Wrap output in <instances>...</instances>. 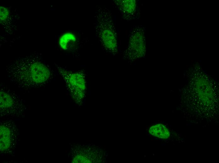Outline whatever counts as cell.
<instances>
[{
    "mask_svg": "<svg viewBox=\"0 0 219 163\" xmlns=\"http://www.w3.org/2000/svg\"><path fill=\"white\" fill-rule=\"evenodd\" d=\"M10 81L22 89H29L44 85L52 76L50 69L38 55L18 59L6 69Z\"/></svg>",
    "mask_w": 219,
    "mask_h": 163,
    "instance_id": "6da1fadb",
    "label": "cell"
},
{
    "mask_svg": "<svg viewBox=\"0 0 219 163\" xmlns=\"http://www.w3.org/2000/svg\"><path fill=\"white\" fill-rule=\"evenodd\" d=\"M97 16L96 31L103 47L112 53L117 50L116 34L110 13L105 9L100 10Z\"/></svg>",
    "mask_w": 219,
    "mask_h": 163,
    "instance_id": "7a4b0ae2",
    "label": "cell"
},
{
    "mask_svg": "<svg viewBox=\"0 0 219 163\" xmlns=\"http://www.w3.org/2000/svg\"><path fill=\"white\" fill-rule=\"evenodd\" d=\"M24 101L19 96L3 88L0 91V113L1 117H19L26 110Z\"/></svg>",
    "mask_w": 219,
    "mask_h": 163,
    "instance_id": "3957f363",
    "label": "cell"
},
{
    "mask_svg": "<svg viewBox=\"0 0 219 163\" xmlns=\"http://www.w3.org/2000/svg\"><path fill=\"white\" fill-rule=\"evenodd\" d=\"M60 75L63 79L74 99L79 103L85 97L86 82L83 73L73 72L57 66Z\"/></svg>",
    "mask_w": 219,
    "mask_h": 163,
    "instance_id": "277c9868",
    "label": "cell"
},
{
    "mask_svg": "<svg viewBox=\"0 0 219 163\" xmlns=\"http://www.w3.org/2000/svg\"><path fill=\"white\" fill-rule=\"evenodd\" d=\"M19 133L17 125L11 120L2 121L0 125V151L2 154H10L18 144Z\"/></svg>",
    "mask_w": 219,
    "mask_h": 163,
    "instance_id": "5b68a950",
    "label": "cell"
},
{
    "mask_svg": "<svg viewBox=\"0 0 219 163\" xmlns=\"http://www.w3.org/2000/svg\"><path fill=\"white\" fill-rule=\"evenodd\" d=\"M145 47L144 32L142 27H137L131 31L128 44V52L134 58L142 56Z\"/></svg>",
    "mask_w": 219,
    "mask_h": 163,
    "instance_id": "8992f818",
    "label": "cell"
},
{
    "mask_svg": "<svg viewBox=\"0 0 219 163\" xmlns=\"http://www.w3.org/2000/svg\"><path fill=\"white\" fill-rule=\"evenodd\" d=\"M116 4L125 18L131 19L135 13L136 4L135 0H117Z\"/></svg>",
    "mask_w": 219,
    "mask_h": 163,
    "instance_id": "52a82bcc",
    "label": "cell"
},
{
    "mask_svg": "<svg viewBox=\"0 0 219 163\" xmlns=\"http://www.w3.org/2000/svg\"><path fill=\"white\" fill-rule=\"evenodd\" d=\"M76 38L75 35L71 32L64 33L60 36L59 41L61 48L65 50L72 49L75 45Z\"/></svg>",
    "mask_w": 219,
    "mask_h": 163,
    "instance_id": "ba28073f",
    "label": "cell"
},
{
    "mask_svg": "<svg viewBox=\"0 0 219 163\" xmlns=\"http://www.w3.org/2000/svg\"><path fill=\"white\" fill-rule=\"evenodd\" d=\"M149 132L151 135L162 139H167L170 135L168 129L162 124L152 126L149 129Z\"/></svg>",
    "mask_w": 219,
    "mask_h": 163,
    "instance_id": "9c48e42d",
    "label": "cell"
}]
</instances>
